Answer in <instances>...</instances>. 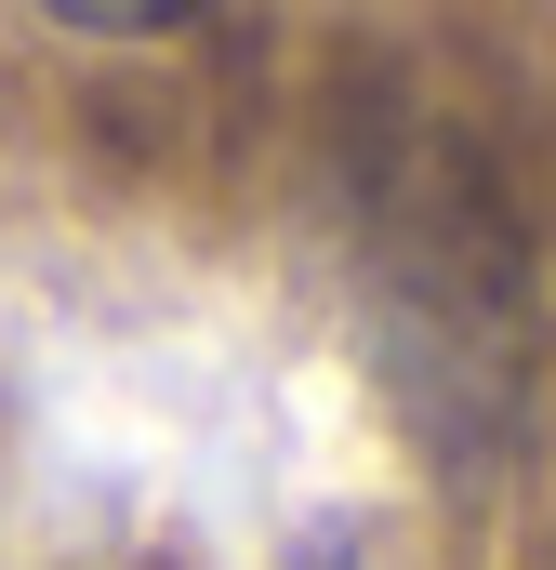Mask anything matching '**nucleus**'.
<instances>
[{
	"label": "nucleus",
	"instance_id": "nucleus-1",
	"mask_svg": "<svg viewBox=\"0 0 556 570\" xmlns=\"http://www.w3.org/2000/svg\"><path fill=\"white\" fill-rule=\"evenodd\" d=\"M278 570H371V544H358V531L331 518V531H305V544H291V558H278Z\"/></svg>",
	"mask_w": 556,
	"mask_h": 570
}]
</instances>
